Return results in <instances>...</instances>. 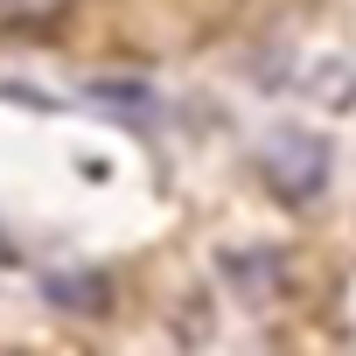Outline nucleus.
Wrapping results in <instances>:
<instances>
[{
	"mask_svg": "<svg viewBox=\"0 0 356 356\" xmlns=\"http://www.w3.org/2000/svg\"><path fill=\"white\" fill-rule=\"evenodd\" d=\"M70 15V0H0V22H22V29H49Z\"/></svg>",
	"mask_w": 356,
	"mask_h": 356,
	"instance_id": "obj_3",
	"label": "nucleus"
},
{
	"mask_svg": "<svg viewBox=\"0 0 356 356\" xmlns=\"http://www.w3.org/2000/svg\"><path fill=\"white\" fill-rule=\"evenodd\" d=\"M42 293H49L63 314H105V307H112V280H105V273H49Z\"/></svg>",
	"mask_w": 356,
	"mask_h": 356,
	"instance_id": "obj_2",
	"label": "nucleus"
},
{
	"mask_svg": "<svg viewBox=\"0 0 356 356\" xmlns=\"http://www.w3.org/2000/svg\"><path fill=\"white\" fill-rule=\"evenodd\" d=\"M266 175H273V189L286 203H314V189L328 182V140L321 133H300V126L273 133L266 140Z\"/></svg>",
	"mask_w": 356,
	"mask_h": 356,
	"instance_id": "obj_1",
	"label": "nucleus"
}]
</instances>
